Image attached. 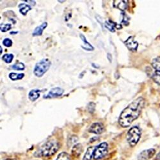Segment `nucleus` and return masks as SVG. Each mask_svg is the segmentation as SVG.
I'll return each instance as SVG.
<instances>
[{"label": "nucleus", "mask_w": 160, "mask_h": 160, "mask_svg": "<svg viewBox=\"0 0 160 160\" xmlns=\"http://www.w3.org/2000/svg\"><path fill=\"white\" fill-rule=\"evenodd\" d=\"M145 100L143 98L139 97L122 112L118 118V123L123 128L129 126L132 122L140 115L144 107Z\"/></svg>", "instance_id": "1"}, {"label": "nucleus", "mask_w": 160, "mask_h": 160, "mask_svg": "<svg viewBox=\"0 0 160 160\" xmlns=\"http://www.w3.org/2000/svg\"><path fill=\"white\" fill-rule=\"evenodd\" d=\"M60 148L59 143L57 141L51 140L44 143L37 152V156L49 157L55 154Z\"/></svg>", "instance_id": "2"}, {"label": "nucleus", "mask_w": 160, "mask_h": 160, "mask_svg": "<svg viewBox=\"0 0 160 160\" xmlns=\"http://www.w3.org/2000/svg\"><path fill=\"white\" fill-rule=\"evenodd\" d=\"M51 61L48 58H44L38 62L34 68L33 73L37 77H42L50 68Z\"/></svg>", "instance_id": "3"}, {"label": "nucleus", "mask_w": 160, "mask_h": 160, "mask_svg": "<svg viewBox=\"0 0 160 160\" xmlns=\"http://www.w3.org/2000/svg\"><path fill=\"white\" fill-rule=\"evenodd\" d=\"M141 137V131L137 126L132 127L128 131L127 135V140L131 147L135 146L138 142Z\"/></svg>", "instance_id": "4"}, {"label": "nucleus", "mask_w": 160, "mask_h": 160, "mask_svg": "<svg viewBox=\"0 0 160 160\" xmlns=\"http://www.w3.org/2000/svg\"><path fill=\"white\" fill-rule=\"evenodd\" d=\"M108 145L106 142H102L101 144L95 146L93 153V158L95 160H98L104 157L108 153Z\"/></svg>", "instance_id": "5"}, {"label": "nucleus", "mask_w": 160, "mask_h": 160, "mask_svg": "<svg viewBox=\"0 0 160 160\" xmlns=\"http://www.w3.org/2000/svg\"><path fill=\"white\" fill-rule=\"evenodd\" d=\"M151 65L155 70L151 75V77L156 83L160 85V57L154 58L152 60Z\"/></svg>", "instance_id": "6"}, {"label": "nucleus", "mask_w": 160, "mask_h": 160, "mask_svg": "<svg viewBox=\"0 0 160 160\" xmlns=\"http://www.w3.org/2000/svg\"><path fill=\"white\" fill-rule=\"evenodd\" d=\"M64 92V90L60 87H55L52 88L48 94V95L44 96V98H53L61 96Z\"/></svg>", "instance_id": "7"}, {"label": "nucleus", "mask_w": 160, "mask_h": 160, "mask_svg": "<svg viewBox=\"0 0 160 160\" xmlns=\"http://www.w3.org/2000/svg\"><path fill=\"white\" fill-rule=\"evenodd\" d=\"M104 127L101 122H95L92 124L89 128V132L94 133V134L99 135L104 131Z\"/></svg>", "instance_id": "8"}, {"label": "nucleus", "mask_w": 160, "mask_h": 160, "mask_svg": "<svg viewBox=\"0 0 160 160\" xmlns=\"http://www.w3.org/2000/svg\"><path fill=\"white\" fill-rule=\"evenodd\" d=\"M125 45L128 48V49L131 51H135L137 50L138 44L137 41H135L133 37H129L126 41L124 42Z\"/></svg>", "instance_id": "9"}, {"label": "nucleus", "mask_w": 160, "mask_h": 160, "mask_svg": "<svg viewBox=\"0 0 160 160\" xmlns=\"http://www.w3.org/2000/svg\"><path fill=\"white\" fill-rule=\"evenodd\" d=\"M104 26L106 28H107L109 31L111 32H115V28L120 30L122 29V25L121 24H118L117 22H115L112 21V20H108L105 21L104 23Z\"/></svg>", "instance_id": "10"}, {"label": "nucleus", "mask_w": 160, "mask_h": 160, "mask_svg": "<svg viewBox=\"0 0 160 160\" xmlns=\"http://www.w3.org/2000/svg\"><path fill=\"white\" fill-rule=\"evenodd\" d=\"M155 154V150L153 149L142 151L138 156V160H149Z\"/></svg>", "instance_id": "11"}, {"label": "nucleus", "mask_w": 160, "mask_h": 160, "mask_svg": "<svg viewBox=\"0 0 160 160\" xmlns=\"http://www.w3.org/2000/svg\"><path fill=\"white\" fill-rule=\"evenodd\" d=\"M47 26H48V22H44L42 24L37 26V27L35 28V29L34 30V31L33 32V34H32L33 36L36 37V36L42 35V34L43 33L44 30L46 29Z\"/></svg>", "instance_id": "12"}, {"label": "nucleus", "mask_w": 160, "mask_h": 160, "mask_svg": "<svg viewBox=\"0 0 160 160\" xmlns=\"http://www.w3.org/2000/svg\"><path fill=\"white\" fill-rule=\"evenodd\" d=\"M113 7L116 8L124 11L128 8V1H113Z\"/></svg>", "instance_id": "13"}, {"label": "nucleus", "mask_w": 160, "mask_h": 160, "mask_svg": "<svg viewBox=\"0 0 160 160\" xmlns=\"http://www.w3.org/2000/svg\"><path fill=\"white\" fill-rule=\"evenodd\" d=\"M40 95H41V90L33 89L29 92L28 98L31 101H35L39 98Z\"/></svg>", "instance_id": "14"}, {"label": "nucleus", "mask_w": 160, "mask_h": 160, "mask_svg": "<svg viewBox=\"0 0 160 160\" xmlns=\"http://www.w3.org/2000/svg\"><path fill=\"white\" fill-rule=\"evenodd\" d=\"M79 37L81 38L82 41L83 42L84 44H85V46H82V48L85 49V50H87V51H94V48L93 47L88 41L87 40L85 37V36L83 34H80L79 35Z\"/></svg>", "instance_id": "15"}, {"label": "nucleus", "mask_w": 160, "mask_h": 160, "mask_svg": "<svg viewBox=\"0 0 160 160\" xmlns=\"http://www.w3.org/2000/svg\"><path fill=\"white\" fill-rule=\"evenodd\" d=\"M19 12L23 16H26L27 14V13L32 10V7L26 3H21L19 5Z\"/></svg>", "instance_id": "16"}, {"label": "nucleus", "mask_w": 160, "mask_h": 160, "mask_svg": "<svg viewBox=\"0 0 160 160\" xmlns=\"http://www.w3.org/2000/svg\"><path fill=\"white\" fill-rule=\"evenodd\" d=\"M95 148V146L90 147L88 148L85 156L83 158V160H91L92 158L93 157V153H94V150Z\"/></svg>", "instance_id": "17"}, {"label": "nucleus", "mask_w": 160, "mask_h": 160, "mask_svg": "<svg viewBox=\"0 0 160 160\" xmlns=\"http://www.w3.org/2000/svg\"><path fill=\"white\" fill-rule=\"evenodd\" d=\"M82 152V146L81 144H78L74 145V147L72 149V155L75 156H78L79 155L81 154Z\"/></svg>", "instance_id": "18"}, {"label": "nucleus", "mask_w": 160, "mask_h": 160, "mask_svg": "<svg viewBox=\"0 0 160 160\" xmlns=\"http://www.w3.org/2000/svg\"><path fill=\"white\" fill-rule=\"evenodd\" d=\"M24 77V74H17L15 72H11L9 74V78L13 80V81H16V80H19L22 79Z\"/></svg>", "instance_id": "19"}, {"label": "nucleus", "mask_w": 160, "mask_h": 160, "mask_svg": "<svg viewBox=\"0 0 160 160\" xmlns=\"http://www.w3.org/2000/svg\"><path fill=\"white\" fill-rule=\"evenodd\" d=\"M14 56L13 54H5L2 57V60L7 63H10L13 59H14Z\"/></svg>", "instance_id": "20"}, {"label": "nucleus", "mask_w": 160, "mask_h": 160, "mask_svg": "<svg viewBox=\"0 0 160 160\" xmlns=\"http://www.w3.org/2000/svg\"><path fill=\"white\" fill-rule=\"evenodd\" d=\"M12 68L14 70L16 71H22L25 69V65L23 63L21 62H18L15 63L14 65H13L12 66Z\"/></svg>", "instance_id": "21"}, {"label": "nucleus", "mask_w": 160, "mask_h": 160, "mask_svg": "<svg viewBox=\"0 0 160 160\" xmlns=\"http://www.w3.org/2000/svg\"><path fill=\"white\" fill-rule=\"evenodd\" d=\"M56 160H70V157L68 153L63 152L58 155Z\"/></svg>", "instance_id": "22"}, {"label": "nucleus", "mask_w": 160, "mask_h": 160, "mask_svg": "<svg viewBox=\"0 0 160 160\" xmlns=\"http://www.w3.org/2000/svg\"><path fill=\"white\" fill-rule=\"evenodd\" d=\"M0 28H1V32L5 33L11 29L12 25L10 24H1Z\"/></svg>", "instance_id": "23"}, {"label": "nucleus", "mask_w": 160, "mask_h": 160, "mask_svg": "<svg viewBox=\"0 0 160 160\" xmlns=\"http://www.w3.org/2000/svg\"><path fill=\"white\" fill-rule=\"evenodd\" d=\"M12 41L11 39L10 38H5L3 41V44L5 46V47H7V48H10L12 46Z\"/></svg>", "instance_id": "24"}, {"label": "nucleus", "mask_w": 160, "mask_h": 160, "mask_svg": "<svg viewBox=\"0 0 160 160\" xmlns=\"http://www.w3.org/2000/svg\"><path fill=\"white\" fill-rule=\"evenodd\" d=\"M122 16H123V18H122V23L124 24V25H128L129 18L128 17V16L125 14H122Z\"/></svg>", "instance_id": "25"}, {"label": "nucleus", "mask_w": 160, "mask_h": 160, "mask_svg": "<svg viewBox=\"0 0 160 160\" xmlns=\"http://www.w3.org/2000/svg\"><path fill=\"white\" fill-rule=\"evenodd\" d=\"M95 106H96V104L94 103V102H90L89 104H88V110H89V112L90 113H93L94 112L95 110Z\"/></svg>", "instance_id": "26"}, {"label": "nucleus", "mask_w": 160, "mask_h": 160, "mask_svg": "<svg viewBox=\"0 0 160 160\" xmlns=\"http://www.w3.org/2000/svg\"><path fill=\"white\" fill-rule=\"evenodd\" d=\"M10 33L11 35H13V34H17V33H18V32H11Z\"/></svg>", "instance_id": "27"}, {"label": "nucleus", "mask_w": 160, "mask_h": 160, "mask_svg": "<svg viewBox=\"0 0 160 160\" xmlns=\"http://www.w3.org/2000/svg\"><path fill=\"white\" fill-rule=\"evenodd\" d=\"M156 158H157V159H160V152H159V153L158 154Z\"/></svg>", "instance_id": "28"}, {"label": "nucleus", "mask_w": 160, "mask_h": 160, "mask_svg": "<svg viewBox=\"0 0 160 160\" xmlns=\"http://www.w3.org/2000/svg\"><path fill=\"white\" fill-rule=\"evenodd\" d=\"M0 49H1V52H0V53H1V54H2L3 49H2V46H0Z\"/></svg>", "instance_id": "29"}, {"label": "nucleus", "mask_w": 160, "mask_h": 160, "mask_svg": "<svg viewBox=\"0 0 160 160\" xmlns=\"http://www.w3.org/2000/svg\"><path fill=\"white\" fill-rule=\"evenodd\" d=\"M7 160H16V159H7Z\"/></svg>", "instance_id": "30"}]
</instances>
